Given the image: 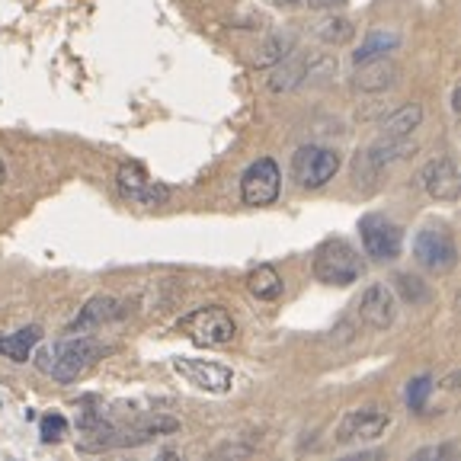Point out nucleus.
Returning <instances> with one entry per match:
<instances>
[{
  "mask_svg": "<svg viewBox=\"0 0 461 461\" xmlns=\"http://www.w3.org/2000/svg\"><path fill=\"white\" fill-rule=\"evenodd\" d=\"M103 353H106V346H103L100 339L74 337V339H65V343H55L51 349H42V356H39L42 362H39V366H42V372H49L55 382L71 384V382H77L80 375L94 366L96 359H103Z\"/></svg>",
  "mask_w": 461,
  "mask_h": 461,
  "instance_id": "nucleus-1",
  "label": "nucleus"
},
{
  "mask_svg": "<svg viewBox=\"0 0 461 461\" xmlns=\"http://www.w3.org/2000/svg\"><path fill=\"white\" fill-rule=\"evenodd\" d=\"M366 273V263H362L359 250H356L349 240L343 238H333L327 244L317 247L314 253V276L327 285H353L359 282V276Z\"/></svg>",
  "mask_w": 461,
  "mask_h": 461,
  "instance_id": "nucleus-2",
  "label": "nucleus"
},
{
  "mask_svg": "<svg viewBox=\"0 0 461 461\" xmlns=\"http://www.w3.org/2000/svg\"><path fill=\"white\" fill-rule=\"evenodd\" d=\"M180 330L195 346H209V349L212 346H228L230 339L238 337V324H234V317L221 304H209V308L193 311V314L180 321Z\"/></svg>",
  "mask_w": 461,
  "mask_h": 461,
  "instance_id": "nucleus-3",
  "label": "nucleus"
},
{
  "mask_svg": "<svg viewBox=\"0 0 461 461\" xmlns=\"http://www.w3.org/2000/svg\"><path fill=\"white\" fill-rule=\"evenodd\" d=\"M339 170V154L321 144H304L292 158V176L298 180L302 189H321L337 176Z\"/></svg>",
  "mask_w": 461,
  "mask_h": 461,
  "instance_id": "nucleus-4",
  "label": "nucleus"
},
{
  "mask_svg": "<svg viewBox=\"0 0 461 461\" xmlns=\"http://www.w3.org/2000/svg\"><path fill=\"white\" fill-rule=\"evenodd\" d=\"M282 189V170L273 158H259L240 176V199L244 205H273Z\"/></svg>",
  "mask_w": 461,
  "mask_h": 461,
  "instance_id": "nucleus-5",
  "label": "nucleus"
},
{
  "mask_svg": "<svg viewBox=\"0 0 461 461\" xmlns=\"http://www.w3.org/2000/svg\"><path fill=\"white\" fill-rule=\"evenodd\" d=\"M413 253H417L420 267H426L429 273H446L455 267L458 259V247H455L452 234L446 228H423L413 240Z\"/></svg>",
  "mask_w": 461,
  "mask_h": 461,
  "instance_id": "nucleus-6",
  "label": "nucleus"
},
{
  "mask_svg": "<svg viewBox=\"0 0 461 461\" xmlns=\"http://www.w3.org/2000/svg\"><path fill=\"white\" fill-rule=\"evenodd\" d=\"M362 247L372 259H394L401 253V228L384 215H366L359 221Z\"/></svg>",
  "mask_w": 461,
  "mask_h": 461,
  "instance_id": "nucleus-7",
  "label": "nucleus"
},
{
  "mask_svg": "<svg viewBox=\"0 0 461 461\" xmlns=\"http://www.w3.org/2000/svg\"><path fill=\"white\" fill-rule=\"evenodd\" d=\"M115 183H119V189H122L125 199L138 202V205H164V202L170 199V186L151 180L141 164L119 167V173H115Z\"/></svg>",
  "mask_w": 461,
  "mask_h": 461,
  "instance_id": "nucleus-8",
  "label": "nucleus"
},
{
  "mask_svg": "<svg viewBox=\"0 0 461 461\" xmlns=\"http://www.w3.org/2000/svg\"><path fill=\"white\" fill-rule=\"evenodd\" d=\"M173 372H180L189 384H195L199 391L209 394H228L234 388V372L228 366L205 359H173Z\"/></svg>",
  "mask_w": 461,
  "mask_h": 461,
  "instance_id": "nucleus-9",
  "label": "nucleus"
},
{
  "mask_svg": "<svg viewBox=\"0 0 461 461\" xmlns=\"http://www.w3.org/2000/svg\"><path fill=\"white\" fill-rule=\"evenodd\" d=\"M388 426H391V413L388 411H378V407H362V411H349L343 420H339L337 439L339 442L378 439Z\"/></svg>",
  "mask_w": 461,
  "mask_h": 461,
  "instance_id": "nucleus-10",
  "label": "nucleus"
},
{
  "mask_svg": "<svg viewBox=\"0 0 461 461\" xmlns=\"http://www.w3.org/2000/svg\"><path fill=\"white\" fill-rule=\"evenodd\" d=\"M420 183H423L426 195L436 202H455L461 195V176L452 158H436L420 170Z\"/></svg>",
  "mask_w": 461,
  "mask_h": 461,
  "instance_id": "nucleus-11",
  "label": "nucleus"
},
{
  "mask_svg": "<svg viewBox=\"0 0 461 461\" xmlns=\"http://www.w3.org/2000/svg\"><path fill=\"white\" fill-rule=\"evenodd\" d=\"M359 317H362V324L372 327V330H388L397 317L394 292H391L388 285H368L359 302Z\"/></svg>",
  "mask_w": 461,
  "mask_h": 461,
  "instance_id": "nucleus-12",
  "label": "nucleus"
},
{
  "mask_svg": "<svg viewBox=\"0 0 461 461\" xmlns=\"http://www.w3.org/2000/svg\"><path fill=\"white\" fill-rule=\"evenodd\" d=\"M397 65L391 61L388 55L382 58H368V61H359L356 65V77H353V86L362 90V94H384L391 86L397 84Z\"/></svg>",
  "mask_w": 461,
  "mask_h": 461,
  "instance_id": "nucleus-13",
  "label": "nucleus"
},
{
  "mask_svg": "<svg viewBox=\"0 0 461 461\" xmlns=\"http://www.w3.org/2000/svg\"><path fill=\"white\" fill-rule=\"evenodd\" d=\"M39 339H42V327H23V330L10 333V337H0V356L10 362H26Z\"/></svg>",
  "mask_w": 461,
  "mask_h": 461,
  "instance_id": "nucleus-14",
  "label": "nucleus"
},
{
  "mask_svg": "<svg viewBox=\"0 0 461 461\" xmlns=\"http://www.w3.org/2000/svg\"><path fill=\"white\" fill-rule=\"evenodd\" d=\"M122 311H119V302L109 295H100V298H90L86 302V308L80 311V317L71 324V330H86V327H96L103 324V321H113V317H119Z\"/></svg>",
  "mask_w": 461,
  "mask_h": 461,
  "instance_id": "nucleus-15",
  "label": "nucleus"
},
{
  "mask_svg": "<svg viewBox=\"0 0 461 461\" xmlns=\"http://www.w3.org/2000/svg\"><path fill=\"white\" fill-rule=\"evenodd\" d=\"M247 288H250V295L259 298V302H276L285 285H282V276L273 267H257L247 276Z\"/></svg>",
  "mask_w": 461,
  "mask_h": 461,
  "instance_id": "nucleus-16",
  "label": "nucleus"
},
{
  "mask_svg": "<svg viewBox=\"0 0 461 461\" xmlns=\"http://www.w3.org/2000/svg\"><path fill=\"white\" fill-rule=\"evenodd\" d=\"M423 122V106L420 103H411V106H401L394 115L384 119V138H411L413 129H420Z\"/></svg>",
  "mask_w": 461,
  "mask_h": 461,
  "instance_id": "nucleus-17",
  "label": "nucleus"
},
{
  "mask_svg": "<svg viewBox=\"0 0 461 461\" xmlns=\"http://www.w3.org/2000/svg\"><path fill=\"white\" fill-rule=\"evenodd\" d=\"M304 77H308V65H304V61H298V58L285 61V58H282L279 68H276L273 77H269V90H273V94H285V90H295Z\"/></svg>",
  "mask_w": 461,
  "mask_h": 461,
  "instance_id": "nucleus-18",
  "label": "nucleus"
},
{
  "mask_svg": "<svg viewBox=\"0 0 461 461\" xmlns=\"http://www.w3.org/2000/svg\"><path fill=\"white\" fill-rule=\"evenodd\" d=\"M403 154H411V144L407 138H382L378 144L368 148V164L372 167H388L394 160H401Z\"/></svg>",
  "mask_w": 461,
  "mask_h": 461,
  "instance_id": "nucleus-19",
  "label": "nucleus"
},
{
  "mask_svg": "<svg viewBox=\"0 0 461 461\" xmlns=\"http://www.w3.org/2000/svg\"><path fill=\"white\" fill-rule=\"evenodd\" d=\"M397 42H401V36L397 32H372V36L366 39V42L359 45V51H356V65L359 61H368V58H382V55H388V51H394L397 49Z\"/></svg>",
  "mask_w": 461,
  "mask_h": 461,
  "instance_id": "nucleus-20",
  "label": "nucleus"
},
{
  "mask_svg": "<svg viewBox=\"0 0 461 461\" xmlns=\"http://www.w3.org/2000/svg\"><path fill=\"white\" fill-rule=\"evenodd\" d=\"M353 23L346 20V16H330V20H324L321 26H317V39L324 45H343L353 39Z\"/></svg>",
  "mask_w": 461,
  "mask_h": 461,
  "instance_id": "nucleus-21",
  "label": "nucleus"
},
{
  "mask_svg": "<svg viewBox=\"0 0 461 461\" xmlns=\"http://www.w3.org/2000/svg\"><path fill=\"white\" fill-rule=\"evenodd\" d=\"M394 285H397V292H401L403 302H411V304H426V302H429V288H426V282L417 279V276H411V273L394 276Z\"/></svg>",
  "mask_w": 461,
  "mask_h": 461,
  "instance_id": "nucleus-22",
  "label": "nucleus"
},
{
  "mask_svg": "<svg viewBox=\"0 0 461 461\" xmlns=\"http://www.w3.org/2000/svg\"><path fill=\"white\" fill-rule=\"evenodd\" d=\"M292 45H295V39H292V36H276V39H269V42L263 45V55H257V68L279 65L282 58H288Z\"/></svg>",
  "mask_w": 461,
  "mask_h": 461,
  "instance_id": "nucleus-23",
  "label": "nucleus"
},
{
  "mask_svg": "<svg viewBox=\"0 0 461 461\" xmlns=\"http://www.w3.org/2000/svg\"><path fill=\"white\" fill-rule=\"evenodd\" d=\"M432 394V378L429 375H420L407 384V403H411V411H423L426 407V397Z\"/></svg>",
  "mask_w": 461,
  "mask_h": 461,
  "instance_id": "nucleus-24",
  "label": "nucleus"
},
{
  "mask_svg": "<svg viewBox=\"0 0 461 461\" xmlns=\"http://www.w3.org/2000/svg\"><path fill=\"white\" fill-rule=\"evenodd\" d=\"M42 439L45 442H61L65 439V432H68V420L61 417V413H49V417H42Z\"/></svg>",
  "mask_w": 461,
  "mask_h": 461,
  "instance_id": "nucleus-25",
  "label": "nucleus"
},
{
  "mask_svg": "<svg viewBox=\"0 0 461 461\" xmlns=\"http://www.w3.org/2000/svg\"><path fill=\"white\" fill-rule=\"evenodd\" d=\"M446 455H452V446H432V448H420L413 458L417 461H426V458H446Z\"/></svg>",
  "mask_w": 461,
  "mask_h": 461,
  "instance_id": "nucleus-26",
  "label": "nucleus"
},
{
  "mask_svg": "<svg viewBox=\"0 0 461 461\" xmlns=\"http://www.w3.org/2000/svg\"><path fill=\"white\" fill-rule=\"evenodd\" d=\"M349 0H308L311 10H343Z\"/></svg>",
  "mask_w": 461,
  "mask_h": 461,
  "instance_id": "nucleus-27",
  "label": "nucleus"
},
{
  "mask_svg": "<svg viewBox=\"0 0 461 461\" xmlns=\"http://www.w3.org/2000/svg\"><path fill=\"white\" fill-rule=\"evenodd\" d=\"M273 4H298V0H273Z\"/></svg>",
  "mask_w": 461,
  "mask_h": 461,
  "instance_id": "nucleus-28",
  "label": "nucleus"
},
{
  "mask_svg": "<svg viewBox=\"0 0 461 461\" xmlns=\"http://www.w3.org/2000/svg\"><path fill=\"white\" fill-rule=\"evenodd\" d=\"M4 176H7V170H4V164H0V183H4Z\"/></svg>",
  "mask_w": 461,
  "mask_h": 461,
  "instance_id": "nucleus-29",
  "label": "nucleus"
}]
</instances>
